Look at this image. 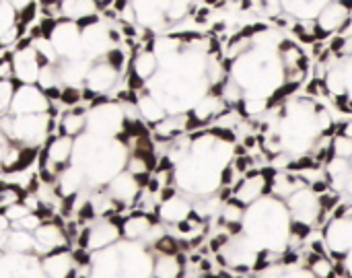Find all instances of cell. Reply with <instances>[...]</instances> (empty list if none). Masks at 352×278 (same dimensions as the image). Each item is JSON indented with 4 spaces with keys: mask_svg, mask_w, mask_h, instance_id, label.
<instances>
[{
    "mask_svg": "<svg viewBox=\"0 0 352 278\" xmlns=\"http://www.w3.org/2000/svg\"><path fill=\"white\" fill-rule=\"evenodd\" d=\"M223 60L227 76L221 97L241 122H256L303 91L314 64L307 45L260 17L223 29Z\"/></svg>",
    "mask_w": 352,
    "mask_h": 278,
    "instance_id": "obj_1",
    "label": "cell"
},
{
    "mask_svg": "<svg viewBox=\"0 0 352 278\" xmlns=\"http://www.w3.org/2000/svg\"><path fill=\"white\" fill-rule=\"evenodd\" d=\"M118 83H120V70H116L107 60L99 58V60H93V64L85 76L82 89L95 97H99V95L103 97V95L111 93Z\"/></svg>",
    "mask_w": 352,
    "mask_h": 278,
    "instance_id": "obj_13",
    "label": "cell"
},
{
    "mask_svg": "<svg viewBox=\"0 0 352 278\" xmlns=\"http://www.w3.org/2000/svg\"><path fill=\"white\" fill-rule=\"evenodd\" d=\"M14 81H0V118L10 111L12 95H14Z\"/></svg>",
    "mask_w": 352,
    "mask_h": 278,
    "instance_id": "obj_30",
    "label": "cell"
},
{
    "mask_svg": "<svg viewBox=\"0 0 352 278\" xmlns=\"http://www.w3.org/2000/svg\"><path fill=\"white\" fill-rule=\"evenodd\" d=\"M305 270L314 278H336V264L328 254H311V252H307Z\"/></svg>",
    "mask_w": 352,
    "mask_h": 278,
    "instance_id": "obj_27",
    "label": "cell"
},
{
    "mask_svg": "<svg viewBox=\"0 0 352 278\" xmlns=\"http://www.w3.org/2000/svg\"><path fill=\"white\" fill-rule=\"evenodd\" d=\"M120 239H122L120 221H116L113 217H101L89 229H85V235H80V248L93 254L116 246Z\"/></svg>",
    "mask_w": 352,
    "mask_h": 278,
    "instance_id": "obj_11",
    "label": "cell"
},
{
    "mask_svg": "<svg viewBox=\"0 0 352 278\" xmlns=\"http://www.w3.org/2000/svg\"><path fill=\"white\" fill-rule=\"evenodd\" d=\"M52 111V99L39 85H16L10 111L12 116H31Z\"/></svg>",
    "mask_w": 352,
    "mask_h": 278,
    "instance_id": "obj_10",
    "label": "cell"
},
{
    "mask_svg": "<svg viewBox=\"0 0 352 278\" xmlns=\"http://www.w3.org/2000/svg\"><path fill=\"white\" fill-rule=\"evenodd\" d=\"M0 81H14L12 78V60H10V54L0 56Z\"/></svg>",
    "mask_w": 352,
    "mask_h": 278,
    "instance_id": "obj_32",
    "label": "cell"
},
{
    "mask_svg": "<svg viewBox=\"0 0 352 278\" xmlns=\"http://www.w3.org/2000/svg\"><path fill=\"white\" fill-rule=\"evenodd\" d=\"M91 64H93V60H89V58H62L56 64L62 87H82Z\"/></svg>",
    "mask_w": 352,
    "mask_h": 278,
    "instance_id": "obj_21",
    "label": "cell"
},
{
    "mask_svg": "<svg viewBox=\"0 0 352 278\" xmlns=\"http://www.w3.org/2000/svg\"><path fill=\"white\" fill-rule=\"evenodd\" d=\"M33 242H35V250L33 254L37 258H43L52 252L64 250L68 246V235H66V227L60 225L58 221H43L35 231H33Z\"/></svg>",
    "mask_w": 352,
    "mask_h": 278,
    "instance_id": "obj_14",
    "label": "cell"
},
{
    "mask_svg": "<svg viewBox=\"0 0 352 278\" xmlns=\"http://www.w3.org/2000/svg\"><path fill=\"white\" fill-rule=\"evenodd\" d=\"M192 213H194L192 202L177 192V194H173V196H169V198H165V200L159 202L155 217H157L159 223H165V225L175 227V225L184 223Z\"/></svg>",
    "mask_w": 352,
    "mask_h": 278,
    "instance_id": "obj_16",
    "label": "cell"
},
{
    "mask_svg": "<svg viewBox=\"0 0 352 278\" xmlns=\"http://www.w3.org/2000/svg\"><path fill=\"white\" fill-rule=\"evenodd\" d=\"M107 140L109 138H101V136H95L91 132H85V134L76 136L74 138V149H72V161L70 163L87 169L97 159V155L101 153V149L105 147Z\"/></svg>",
    "mask_w": 352,
    "mask_h": 278,
    "instance_id": "obj_20",
    "label": "cell"
},
{
    "mask_svg": "<svg viewBox=\"0 0 352 278\" xmlns=\"http://www.w3.org/2000/svg\"><path fill=\"white\" fill-rule=\"evenodd\" d=\"M8 145H10V140L6 138V134H4L2 128H0V173H2V155H4V151H6Z\"/></svg>",
    "mask_w": 352,
    "mask_h": 278,
    "instance_id": "obj_34",
    "label": "cell"
},
{
    "mask_svg": "<svg viewBox=\"0 0 352 278\" xmlns=\"http://www.w3.org/2000/svg\"><path fill=\"white\" fill-rule=\"evenodd\" d=\"M54 186H56V192H58V196H60L62 200L76 198V196L82 192V188L87 186V173H85L82 167L70 163V165H66V167L56 175Z\"/></svg>",
    "mask_w": 352,
    "mask_h": 278,
    "instance_id": "obj_19",
    "label": "cell"
},
{
    "mask_svg": "<svg viewBox=\"0 0 352 278\" xmlns=\"http://www.w3.org/2000/svg\"><path fill=\"white\" fill-rule=\"evenodd\" d=\"M12 25H16V12L8 4V0H0V35Z\"/></svg>",
    "mask_w": 352,
    "mask_h": 278,
    "instance_id": "obj_31",
    "label": "cell"
},
{
    "mask_svg": "<svg viewBox=\"0 0 352 278\" xmlns=\"http://www.w3.org/2000/svg\"><path fill=\"white\" fill-rule=\"evenodd\" d=\"M4 250L12 252V254H33V250H35L33 233L23 231V229H10Z\"/></svg>",
    "mask_w": 352,
    "mask_h": 278,
    "instance_id": "obj_28",
    "label": "cell"
},
{
    "mask_svg": "<svg viewBox=\"0 0 352 278\" xmlns=\"http://www.w3.org/2000/svg\"><path fill=\"white\" fill-rule=\"evenodd\" d=\"M105 190H107V194H109L116 202H120L122 206H132V204L136 202L140 190H142V184H140L134 175H130V173L124 169V171H120L116 178H111V180L107 182Z\"/></svg>",
    "mask_w": 352,
    "mask_h": 278,
    "instance_id": "obj_17",
    "label": "cell"
},
{
    "mask_svg": "<svg viewBox=\"0 0 352 278\" xmlns=\"http://www.w3.org/2000/svg\"><path fill=\"white\" fill-rule=\"evenodd\" d=\"M72 149H74V138L66 134H54L47 138L41 151V178L43 182L54 184L56 175L70 165L72 161Z\"/></svg>",
    "mask_w": 352,
    "mask_h": 278,
    "instance_id": "obj_8",
    "label": "cell"
},
{
    "mask_svg": "<svg viewBox=\"0 0 352 278\" xmlns=\"http://www.w3.org/2000/svg\"><path fill=\"white\" fill-rule=\"evenodd\" d=\"M87 132V109L72 107L62 114L60 118V134H66L70 138H76Z\"/></svg>",
    "mask_w": 352,
    "mask_h": 278,
    "instance_id": "obj_26",
    "label": "cell"
},
{
    "mask_svg": "<svg viewBox=\"0 0 352 278\" xmlns=\"http://www.w3.org/2000/svg\"><path fill=\"white\" fill-rule=\"evenodd\" d=\"M134 107H136V114L142 118V122L146 124V126H155V124H159L165 116H167V111H165V107L161 105V101L155 97V95H151L146 89H142L138 95H136V101H134Z\"/></svg>",
    "mask_w": 352,
    "mask_h": 278,
    "instance_id": "obj_23",
    "label": "cell"
},
{
    "mask_svg": "<svg viewBox=\"0 0 352 278\" xmlns=\"http://www.w3.org/2000/svg\"><path fill=\"white\" fill-rule=\"evenodd\" d=\"M128 155H130V151L120 138H109L105 142V147L101 149V153L97 155V159L85 169L87 182L93 184L95 188L107 186V182L111 178H116L120 171L126 169Z\"/></svg>",
    "mask_w": 352,
    "mask_h": 278,
    "instance_id": "obj_6",
    "label": "cell"
},
{
    "mask_svg": "<svg viewBox=\"0 0 352 278\" xmlns=\"http://www.w3.org/2000/svg\"><path fill=\"white\" fill-rule=\"evenodd\" d=\"M10 60H12V78L16 85H37V76L43 62L37 56L31 41L16 45V50L10 54Z\"/></svg>",
    "mask_w": 352,
    "mask_h": 278,
    "instance_id": "obj_12",
    "label": "cell"
},
{
    "mask_svg": "<svg viewBox=\"0 0 352 278\" xmlns=\"http://www.w3.org/2000/svg\"><path fill=\"white\" fill-rule=\"evenodd\" d=\"M151 45H153V41L151 43H142L134 52V56L130 58V76L136 78L142 85H146L157 74V70H159V58H157V54L153 52Z\"/></svg>",
    "mask_w": 352,
    "mask_h": 278,
    "instance_id": "obj_18",
    "label": "cell"
},
{
    "mask_svg": "<svg viewBox=\"0 0 352 278\" xmlns=\"http://www.w3.org/2000/svg\"><path fill=\"white\" fill-rule=\"evenodd\" d=\"M314 64L305 91L334 111L352 116V23L311 52Z\"/></svg>",
    "mask_w": 352,
    "mask_h": 278,
    "instance_id": "obj_4",
    "label": "cell"
},
{
    "mask_svg": "<svg viewBox=\"0 0 352 278\" xmlns=\"http://www.w3.org/2000/svg\"><path fill=\"white\" fill-rule=\"evenodd\" d=\"M157 223L155 215H146V213H132L128 217H124L120 221V231H122V239L128 242H144V237L148 235L151 227Z\"/></svg>",
    "mask_w": 352,
    "mask_h": 278,
    "instance_id": "obj_22",
    "label": "cell"
},
{
    "mask_svg": "<svg viewBox=\"0 0 352 278\" xmlns=\"http://www.w3.org/2000/svg\"><path fill=\"white\" fill-rule=\"evenodd\" d=\"M8 4L14 8V12L19 14V12H23V10H27V8H31L33 6V0H8Z\"/></svg>",
    "mask_w": 352,
    "mask_h": 278,
    "instance_id": "obj_33",
    "label": "cell"
},
{
    "mask_svg": "<svg viewBox=\"0 0 352 278\" xmlns=\"http://www.w3.org/2000/svg\"><path fill=\"white\" fill-rule=\"evenodd\" d=\"M202 6L217 10H235V12H252V0H202Z\"/></svg>",
    "mask_w": 352,
    "mask_h": 278,
    "instance_id": "obj_29",
    "label": "cell"
},
{
    "mask_svg": "<svg viewBox=\"0 0 352 278\" xmlns=\"http://www.w3.org/2000/svg\"><path fill=\"white\" fill-rule=\"evenodd\" d=\"M60 12L62 19L82 23L99 14V4L97 0H60Z\"/></svg>",
    "mask_w": 352,
    "mask_h": 278,
    "instance_id": "obj_24",
    "label": "cell"
},
{
    "mask_svg": "<svg viewBox=\"0 0 352 278\" xmlns=\"http://www.w3.org/2000/svg\"><path fill=\"white\" fill-rule=\"evenodd\" d=\"M47 37H50L54 50L58 52L60 60L62 58H85L82 27L76 21H68V19L56 21Z\"/></svg>",
    "mask_w": 352,
    "mask_h": 278,
    "instance_id": "obj_9",
    "label": "cell"
},
{
    "mask_svg": "<svg viewBox=\"0 0 352 278\" xmlns=\"http://www.w3.org/2000/svg\"><path fill=\"white\" fill-rule=\"evenodd\" d=\"M39 266L45 278H74V270L78 266L74 252L70 250H58L43 258H39Z\"/></svg>",
    "mask_w": 352,
    "mask_h": 278,
    "instance_id": "obj_15",
    "label": "cell"
},
{
    "mask_svg": "<svg viewBox=\"0 0 352 278\" xmlns=\"http://www.w3.org/2000/svg\"><path fill=\"white\" fill-rule=\"evenodd\" d=\"M126 107L113 99H101L87 111V132L101 138H118L126 126Z\"/></svg>",
    "mask_w": 352,
    "mask_h": 278,
    "instance_id": "obj_7",
    "label": "cell"
},
{
    "mask_svg": "<svg viewBox=\"0 0 352 278\" xmlns=\"http://www.w3.org/2000/svg\"><path fill=\"white\" fill-rule=\"evenodd\" d=\"M252 12L314 52L351 25L352 0H252Z\"/></svg>",
    "mask_w": 352,
    "mask_h": 278,
    "instance_id": "obj_3",
    "label": "cell"
},
{
    "mask_svg": "<svg viewBox=\"0 0 352 278\" xmlns=\"http://www.w3.org/2000/svg\"><path fill=\"white\" fill-rule=\"evenodd\" d=\"M182 254H155L153 278H184Z\"/></svg>",
    "mask_w": 352,
    "mask_h": 278,
    "instance_id": "obj_25",
    "label": "cell"
},
{
    "mask_svg": "<svg viewBox=\"0 0 352 278\" xmlns=\"http://www.w3.org/2000/svg\"><path fill=\"white\" fill-rule=\"evenodd\" d=\"M334 109L305 89L254 122V159L258 165L305 171L322 167L336 128Z\"/></svg>",
    "mask_w": 352,
    "mask_h": 278,
    "instance_id": "obj_2",
    "label": "cell"
},
{
    "mask_svg": "<svg viewBox=\"0 0 352 278\" xmlns=\"http://www.w3.org/2000/svg\"><path fill=\"white\" fill-rule=\"evenodd\" d=\"M0 128L10 142L29 149H41L52 132V116L47 114H31V116H12L6 114L0 118Z\"/></svg>",
    "mask_w": 352,
    "mask_h": 278,
    "instance_id": "obj_5",
    "label": "cell"
}]
</instances>
